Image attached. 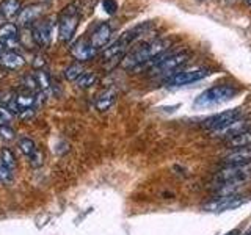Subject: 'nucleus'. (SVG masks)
I'll list each match as a JSON object with an SVG mask.
<instances>
[{
  "label": "nucleus",
  "mask_w": 251,
  "mask_h": 235,
  "mask_svg": "<svg viewBox=\"0 0 251 235\" xmlns=\"http://www.w3.org/2000/svg\"><path fill=\"white\" fill-rule=\"evenodd\" d=\"M168 46L170 41L167 39H152V41L143 43L137 49L124 55V58L121 60V68L126 70H138L145 66H152L155 60L165 55Z\"/></svg>",
  "instance_id": "1"
},
{
  "label": "nucleus",
  "mask_w": 251,
  "mask_h": 235,
  "mask_svg": "<svg viewBox=\"0 0 251 235\" xmlns=\"http://www.w3.org/2000/svg\"><path fill=\"white\" fill-rule=\"evenodd\" d=\"M239 90L234 85H215L210 86L206 91H202L198 97L195 99L193 105L196 108H209L222 105L225 102L234 99L237 96Z\"/></svg>",
  "instance_id": "2"
},
{
  "label": "nucleus",
  "mask_w": 251,
  "mask_h": 235,
  "mask_svg": "<svg viewBox=\"0 0 251 235\" xmlns=\"http://www.w3.org/2000/svg\"><path fill=\"white\" fill-rule=\"evenodd\" d=\"M190 58L188 52H177L171 55H162L159 60L154 61V65L151 66L152 74L159 75H167V74H176V70L182 68L185 63Z\"/></svg>",
  "instance_id": "3"
},
{
  "label": "nucleus",
  "mask_w": 251,
  "mask_h": 235,
  "mask_svg": "<svg viewBox=\"0 0 251 235\" xmlns=\"http://www.w3.org/2000/svg\"><path fill=\"white\" fill-rule=\"evenodd\" d=\"M78 21H80V14L75 5H69L63 10L60 21H58V38L63 43H69L74 38L75 30L78 27Z\"/></svg>",
  "instance_id": "4"
},
{
  "label": "nucleus",
  "mask_w": 251,
  "mask_h": 235,
  "mask_svg": "<svg viewBox=\"0 0 251 235\" xmlns=\"http://www.w3.org/2000/svg\"><path fill=\"white\" fill-rule=\"evenodd\" d=\"M240 118H243V108L237 107V108L226 110V112L206 118V119L202 121V127L209 132H215V130H220V129L226 127V125L232 124L234 121L240 119Z\"/></svg>",
  "instance_id": "5"
},
{
  "label": "nucleus",
  "mask_w": 251,
  "mask_h": 235,
  "mask_svg": "<svg viewBox=\"0 0 251 235\" xmlns=\"http://www.w3.org/2000/svg\"><path fill=\"white\" fill-rule=\"evenodd\" d=\"M251 201V196L247 194H232V196H223V198H214L207 204H204V210L207 212H226V210H235L247 202Z\"/></svg>",
  "instance_id": "6"
},
{
  "label": "nucleus",
  "mask_w": 251,
  "mask_h": 235,
  "mask_svg": "<svg viewBox=\"0 0 251 235\" xmlns=\"http://www.w3.org/2000/svg\"><path fill=\"white\" fill-rule=\"evenodd\" d=\"M217 184L227 182H248L251 179V164H239V166H223L215 177Z\"/></svg>",
  "instance_id": "7"
},
{
  "label": "nucleus",
  "mask_w": 251,
  "mask_h": 235,
  "mask_svg": "<svg viewBox=\"0 0 251 235\" xmlns=\"http://www.w3.org/2000/svg\"><path fill=\"white\" fill-rule=\"evenodd\" d=\"M210 74V69L206 68H198V69H190V70H182V72H176L175 75H170L165 85L168 88H176V86H184L193 82H200L202 78H206Z\"/></svg>",
  "instance_id": "8"
},
{
  "label": "nucleus",
  "mask_w": 251,
  "mask_h": 235,
  "mask_svg": "<svg viewBox=\"0 0 251 235\" xmlns=\"http://www.w3.org/2000/svg\"><path fill=\"white\" fill-rule=\"evenodd\" d=\"M222 163L225 166H239V164H251V146H242V147H231L227 151Z\"/></svg>",
  "instance_id": "9"
},
{
  "label": "nucleus",
  "mask_w": 251,
  "mask_h": 235,
  "mask_svg": "<svg viewBox=\"0 0 251 235\" xmlns=\"http://www.w3.org/2000/svg\"><path fill=\"white\" fill-rule=\"evenodd\" d=\"M248 130H251V121L240 118V119L234 121L232 124L226 125V127L220 129V130H215V132H210V133H212V137L223 138L226 141H229V140L239 137V135H242L243 132H248Z\"/></svg>",
  "instance_id": "10"
},
{
  "label": "nucleus",
  "mask_w": 251,
  "mask_h": 235,
  "mask_svg": "<svg viewBox=\"0 0 251 235\" xmlns=\"http://www.w3.org/2000/svg\"><path fill=\"white\" fill-rule=\"evenodd\" d=\"M71 55L78 61H90L98 55V49H94L90 39H78L71 46Z\"/></svg>",
  "instance_id": "11"
},
{
  "label": "nucleus",
  "mask_w": 251,
  "mask_h": 235,
  "mask_svg": "<svg viewBox=\"0 0 251 235\" xmlns=\"http://www.w3.org/2000/svg\"><path fill=\"white\" fill-rule=\"evenodd\" d=\"M0 41L3 43L5 49L13 50L19 46V28L13 22H6L0 25Z\"/></svg>",
  "instance_id": "12"
},
{
  "label": "nucleus",
  "mask_w": 251,
  "mask_h": 235,
  "mask_svg": "<svg viewBox=\"0 0 251 235\" xmlns=\"http://www.w3.org/2000/svg\"><path fill=\"white\" fill-rule=\"evenodd\" d=\"M110 38H112V27L107 22H102L99 25L91 31L90 36V43L93 44L94 49H104V47L108 44Z\"/></svg>",
  "instance_id": "13"
},
{
  "label": "nucleus",
  "mask_w": 251,
  "mask_h": 235,
  "mask_svg": "<svg viewBox=\"0 0 251 235\" xmlns=\"http://www.w3.org/2000/svg\"><path fill=\"white\" fill-rule=\"evenodd\" d=\"M52 21H41L33 27V39L41 47H47L52 43Z\"/></svg>",
  "instance_id": "14"
},
{
  "label": "nucleus",
  "mask_w": 251,
  "mask_h": 235,
  "mask_svg": "<svg viewBox=\"0 0 251 235\" xmlns=\"http://www.w3.org/2000/svg\"><path fill=\"white\" fill-rule=\"evenodd\" d=\"M41 14H43L41 5H28L25 8H22V11L18 16V21L22 27H27L30 24H33L35 21H38V18Z\"/></svg>",
  "instance_id": "15"
},
{
  "label": "nucleus",
  "mask_w": 251,
  "mask_h": 235,
  "mask_svg": "<svg viewBox=\"0 0 251 235\" xmlns=\"http://www.w3.org/2000/svg\"><path fill=\"white\" fill-rule=\"evenodd\" d=\"M0 65L5 66L6 69H19L25 65V60H24L22 55L10 50V52L2 53V57H0Z\"/></svg>",
  "instance_id": "16"
},
{
  "label": "nucleus",
  "mask_w": 251,
  "mask_h": 235,
  "mask_svg": "<svg viewBox=\"0 0 251 235\" xmlns=\"http://www.w3.org/2000/svg\"><path fill=\"white\" fill-rule=\"evenodd\" d=\"M115 100H116V91L113 88H108L104 93L99 94L96 102H94V105H96L99 112H107V110L115 104Z\"/></svg>",
  "instance_id": "17"
},
{
  "label": "nucleus",
  "mask_w": 251,
  "mask_h": 235,
  "mask_svg": "<svg viewBox=\"0 0 251 235\" xmlns=\"http://www.w3.org/2000/svg\"><path fill=\"white\" fill-rule=\"evenodd\" d=\"M21 11H22V8H21L19 0H3V2L0 3V14L6 19L16 18V16H19Z\"/></svg>",
  "instance_id": "18"
},
{
  "label": "nucleus",
  "mask_w": 251,
  "mask_h": 235,
  "mask_svg": "<svg viewBox=\"0 0 251 235\" xmlns=\"http://www.w3.org/2000/svg\"><path fill=\"white\" fill-rule=\"evenodd\" d=\"M35 78H36V82H38L39 93H41L43 96H50V94H52V82H50V77L47 75L43 69H39V70H36Z\"/></svg>",
  "instance_id": "19"
},
{
  "label": "nucleus",
  "mask_w": 251,
  "mask_h": 235,
  "mask_svg": "<svg viewBox=\"0 0 251 235\" xmlns=\"http://www.w3.org/2000/svg\"><path fill=\"white\" fill-rule=\"evenodd\" d=\"M14 100H16V104L19 105L21 112L25 108H36V104H38V100H36L33 93H22L18 97H14Z\"/></svg>",
  "instance_id": "20"
},
{
  "label": "nucleus",
  "mask_w": 251,
  "mask_h": 235,
  "mask_svg": "<svg viewBox=\"0 0 251 235\" xmlns=\"http://www.w3.org/2000/svg\"><path fill=\"white\" fill-rule=\"evenodd\" d=\"M0 160H2L5 163V166L8 169H11L13 172L16 171V168H18V160H16V155L13 154L11 149L3 147L2 152H0Z\"/></svg>",
  "instance_id": "21"
},
{
  "label": "nucleus",
  "mask_w": 251,
  "mask_h": 235,
  "mask_svg": "<svg viewBox=\"0 0 251 235\" xmlns=\"http://www.w3.org/2000/svg\"><path fill=\"white\" fill-rule=\"evenodd\" d=\"M83 72L85 70H83V66L80 65V63H73V65H69L65 69V77L69 82H77L78 77H80Z\"/></svg>",
  "instance_id": "22"
},
{
  "label": "nucleus",
  "mask_w": 251,
  "mask_h": 235,
  "mask_svg": "<svg viewBox=\"0 0 251 235\" xmlns=\"http://www.w3.org/2000/svg\"><path fill=\"white\" fill-rule=\"evenodd\" d=\"M96 82H98V75L94 72H83L80 77H78V80L75 83H77L78 88L88 90V88H91L93 85H96Z\"/></svg>",
  "instance_id": "23"
},
{
  "label": "nucleus",
  "mask_w": 251,
  "mask_h": 235,
  "mask_svg": "<svg viewBox=\"0 0 251 235\" xmlns=\"http://www.w3.org/2000/svg\"><path fill=\"white\" fill-rule=\"evenodd\" d=\"M227 146L231 147H242V146H251V130L243 132L242 135L235 137L227 141Z\"/></svg>",
  "instance_id": "24"
},
{
  "label": "nucleus",
  "mask_w": 251,
  "mask_h": 235,
  "mask_svg": "<svg viewBox=\"0 0 251 235\" xmlns=\"http://www.w3.org/2000/svg\"><path fill=\"white\" fill-rule=\"evenodd\" d=\"M18 147L21 149V152L25 155V157H30L31 154H33L36 151V144H35V141L33 140H30V138H21L19 140V143H18Z\"/></svg>",
  "instance_id": "25"
},
{
  "label": "nucleus",
  "mask_w": 251,
  "mask_h": 235,
  "mask_svg": "<svg viewBox=\"0 0 251 235\" xmlns=\"http://www.w3.org/2000/svg\"><path fill=\"white\" fill-rule=\"evenodd\" d=\"M14 180V172L11 169H8L5 166V163L0 160V182H3L5 185H10L13 184Z\"/></svg>",
  "instance_id": "26"
},
{
  "label": "nucleus",
  "mask_w": 251,
  "mask_h": 235,
  "mask_svg": "<svg viewBox=\"0 0 251 235\" xmlns=\"http://www.w3.org/2000/svg\"><path fill=\"white\" fill-rule=\"evenodd\" d=\"M28 162L31 164V168H35V169L41 168L43 163H44V155H43V152L39 151V149H36V151L28 157Z\"/></svg>",
  "instance_id": "27"
},
{
  "label": "nucleus",
  "mask_w": 251,
  "mask_h": 235,
  "mask_svg": "<svg viewBox=\"0 0 251 235\" xmlns=\"http://www.w3.org/2000/svg\"><path fill=\"white\" fill-rule=\"evenodd\" d=\"M13 119V113L8 107H0V125H10Z\"/></svg>",
  "instance_id": "28"
},
{
  "label": "nucleus",
  "mask_w": 251,
  "mask_h": 235,
  "mask_svg": "<svg viewBox=\"0 0 251 235\" xmlns=\"http://www.w3.org/2000/svg\"><path fill=\"white\" fill-rule=\"evenodd\" d=\"M102 8H104V11L107 14L112 16L118 10V3H116V0H102Z\"/></svg>",
  "instance_id": "29"
},
{
  "label": "nucleus",
  "mask_w": 251,
  "mask_h": 235,
  "mask_svg": "<svg viewBox=\"0 0 251 235\" xmlns=\"http://www.w3.org/2000/svg\"><path fill=\"white\" fill-rule=\"evenodd\" d=\"M0 138H3L6 141H10L14 138V130L10 125H0Z\"/></svg>",
  "instance_id": "30"
},
{
  "label": "nucleus",
  "mask_w": 251,
  "mask_h": 235,
  "mask_svg": "<svg viewBox=\"0 0 251 235\" xmlns=\"http://www.w3.org/2000/svg\"><path fill=\"white\" fill-rule=\"evenodd\" d=\"M33 115H35V108H25V110H22L18 116L21 119H30V118H33Z\"/></svg>",
  "instance_id": "31"
},
{
  "label": "nucleus",
  "mask_w": 251,
  "mask_h": 235,
  "mask_svg": "<svg viewBox=\"0 0 251 235\" xmlns=\"http://www.w3.org/2000/svg\"><path fill=\"white\" fill-rule=\"evenodd\" d=\"M46 65V61H44V58L41 57V55H36V57H35V61H33V68L35 69H43V66Z\"/></svg>",
  "instance_id": "32"
},
{
  "label": "nucleus",
  "mask_w": 251,
  "mask_h": 235,
  "mask_svg": "<svg viewBox=\"0 0 251 235\" xmlns=\"http://www.w3.org/2000/svg\"><path fill=\"white\" fill-rule=\"evenodd\" d=\"M226 235H240V232L239 231H231V232H227Z\"/></svg>",
  "instance_id": "33"
},
{
  "label": "nucleus",
  "mask_w": 251,
  "mask_h": 235,
  "mask_svg": "<svg viewBox=\"0 0 251 235\" xmlns=\"http://www.w3.org/2000/svg\"><path fill=\"white\" fill-rule=\"evenodd\" d=\"M3 50H5V46H3V43H2V41H0V55L3 53Z\"/></svg>",
  "instance_id": "34"
},
{
  "label": "nucleus",
  "mask_w": 251,
  "mask_h": 235,
  "mask_svg": "<svg viewBox=\"0 0 251 235\" xmlns=\"http://www.w3.org/2000/svg\"><path fill=\"white\" fill-rule=\"evenodd\" d=\"M243 235H251V227H250V231H248L247 234H243Z\"/></svg>",
  "instance_id": "35"
},
{
  "label": "nucleus",
  "mask_w": 251,
  "mask_h": 235,
  "mask_svg": "<svg viewBox=\"0 0 251 235\" xmlns=\"http://www.w3.org/2000/svg\"><path fill=\"white\" fill-rule=\"evenodd\" d=\"M247 3H248V5L251 6V0H247Z\"/></svg>",
  "instance_id": "36"
},
{
  "label": "nucleus",
  "mask_w": 251,
  "mask_h": 235,
  "mask_svg": "<svg viewBox=\"0 0 251 235\" xmlns=\"http://www.w3.org/2000/svg\"><path fill=\"white\" fill-rule=\"evenodd\" d=\"M0 21H2V14H0Z\"/></svg>",
  "instance_id": "37"
}]
</instances>
